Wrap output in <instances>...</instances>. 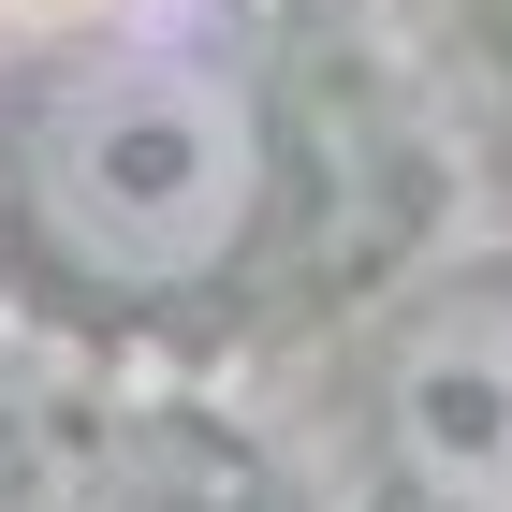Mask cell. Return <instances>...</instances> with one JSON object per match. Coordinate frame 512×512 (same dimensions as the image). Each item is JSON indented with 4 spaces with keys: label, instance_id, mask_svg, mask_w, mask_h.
<instances>
[{
    "label": "cell",
    "instance_id": "1",
    "mask_svg": "<svg viewBox=\"0 0 512 512\" xmlns=\"http://www.w3.org/2000/svg\"><path fill=\"white\" fill-rule=\"evenodd\" d=\"M264 103L249 74L191 59V44H132L44 88L30 147H15V205L59 278L88 293H205L264 220Z\"/></svg>",
    "mask_w": 512,
    "mask_h": 512
},
{
    "label": "cell",
    "instance_id": "2",
    "mask_svg": "<svg viewBox=\"0 0 512 512\" xmlns=\"http://www.w3.org/2000/svg\"><path fill=\"white\" fill-rule=\"evenodd\" d=\"M381 454L425 512H512V293H454L395 337Z\"/></svg>",
    "mask_w": 512,
    "mask_h": 512
}]
</instances>
